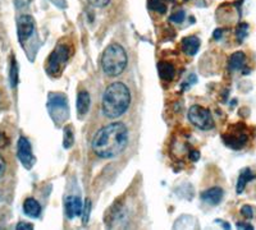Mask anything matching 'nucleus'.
<instances>
[{"mask_svg": "<svg viewBox=\"0 0 256 230\" xmlns=\"http://www.w3.org/2000/svg\"><path fill=\"white\" fill-rule=\"evenodd\" d=\"M128 63L126 50L120 44H112L104 50L102 56V68L109 77H116L122 74Z\"/></svg>", "mask_w": 256, "mask_h": 230, "instance_id": "3", "label": "nucleus"}, {"mask_svg": "<svg viewBox=\"0 0 256 230\" xmlns=\"http://www.w3.org/2000/svg\"><path fill=\"white\" fill-rule=\"evenodd\" d=\"M88 1L95 8H104L110 3V0H88Z\"/></svg>", "mask_w": 256, "mask_h": 230, "instance_id": "23", "label": "nucleus"}, {"mask_svg": "<svg viewBox=\"0 0 256 230\" xmlns=\"http://www.w3.org/2000/svg\"><path fill=\"white\" fill-rule=\"evenodd\" d=\"M48 109L52 119L60 124L64 120L68 119L70 115V108H68L67 97L63 93H50L49 100H48Z\"/></svg>", "mask_w": 256, "mask_h": 230, "instance_id": "4", "label": "nucleus"}, {"mask_svg": "<svg viewBox=\"0 0 256 230\" xmlns=\"http://www.w3.org/2000/svg\"><path fill=\"white\" fill-rule=\"evenodd\" d=\"M236 35H237V40H238L240 42H242V41L246 38V36L248 35V24L240 23L238 26H237Z\"/></svg>", "mask_w": 256, "mask_h": 230, "instance_id": "19", "label": "nucleus"}, {"mask_svg": "<svg viewBox=\"0 0 256 230\" xmlns=\"http://www.w3.org/2000/svg\"><path fill=\"white\" fill-rule=\"evenodd\" d=\"M17 228L18 230H22V229H34V225L32 224H28V223H20V224L17 225Z\"/></svg>", "mask_w": 256, "mask_h": 230, "instance_id": "27", "label": "nucleus"}, {"mask_svg": "<svg viewBox=\"0 0 256 230\" xmlns=\"http://www.w3.org/2000/svg\"><path fill=\"white\" fill-rule=\"evenodd\" d=\"M237 228H238V229H254L252 225H248L246 224V223H237Z\"/></svg>", "mask_w": 256, "mask_h": 230, "instance_id": "28", "label": "nucleus"}, {"mask_svg": "<svg viewBox=\"0 0 256 230\" xmlns=\"http://www.w3.org/2000/svg\"><path fill=\"white\" fill-rule=\"evenodd\" d=\"M82 209H84V202L77 196H68L64 200V210H66V215L68 219L81 216Z\"/></svg>", "mask_w": 256, "mask_h": 230, "instance_id": "9", "label": "nucleus"}, {"mask_svg": "<svg viewBox=\"0 0 256 230\" xmlns=\"http://www.w3.org/2000/svg\"><path fill=\"white\" fill-rule=\"evenodd\" d=\"M35 31V20L31 15H20L18 19V37L20 42L28 40Z\"/></svg>", "mask_w": 256, "mask_h": 230, "instance_id": "8", "label": "nucleus"}, {"mask_svg": "<svg viewBox=\"0 0 256 230\" xmlns=\"http://www.w3.org/2000/svg\"><path fill=\"white\" fill-rule=\"evenodd\" d=\"M74 142V137H73V132L72 127L68 125L64 128V138H63V147L64 149H70V146Z\"/></svg>", "mask_w": 256, "mask_h": 230, "instance_id": "18", "label": "nucleus"}, {"mask_svg": "<svg viewBox=\"0 0 256 230\" xmlns=\"http://www.w3.org/2000/svg\"><path fill=\"white\" fill-rule=\"evenodd\" d=\"M200 49V38L196 36H188L182 40V50L187 55H195Z\"/></svg>", "mask_w": 256, "mask_h": 230, "instance_id": "11", "label": "nucleus"}, {"mask_svg": "<svg viewBox=\"0 0 256 230\" xmlns=\"http://www.w3.org/2000/svg\"><path fill=\"white\" fill-rule=\"evenodd\" d=\"M4 173H6V160H4L3 156L0 155V179L3 178Z\"/></svg>", "mask_w": 256, "mask_h": 230, "instance_id": "26", "label": "nucleus"}, {"mask_svg": "<svg viewBox=\"0 0 256 230\" xmlns=\"http://www.w3.org/2000/svg\"><path fill=\"white\" fill-rule=\"evenodd\" d=\"M90 211H91V201L90 200H86L84 205V209H82V222H84V224H88V216H90Z\"/></svg>", "mask_w": 256, "mask_h": 230, "instance_id": "21", "label": "nucleus"}, {"mask_svg": "<svg viewBox=\"0 0 256 230\" xmlns=\"http://www.w3.org/2000/svg\"><path fill=\"white\" fill-rule=\"evenodd\" d=\"M241 214L244 216L246 219H252L254 218V210L252 207L248 206V205H246V206H244L241 209Z\"/></svg>", "mask_w": 256, "mask_h": 230, "instance_id": "24", "label": "nucleus"}, {"mask_svg": "<svg viewBox=\"0 0 256 230\" xmlns=\"http://www.w3.org/2000/svg\"><path fill=\"white\" fill-rule=\"evenodd\" d=\"M128 145V129L123 123H110L96 132L91 149L100 159L120 156Z\"/></svg>", "mask_w": 256, "mask_h": 230, "instance_id": "1", "label": "nucleus"}, {"mask_svg": "<svg viewBox=\"0 0 256 230\" xmlns=\"http://www.w3.org/2000/svg\"><path fill=\"white\" fill-rule=\"evenodd\" d=\"M222 37V29H216L214 32V38H220Z\"/></svg>", "mask_w": 256, "mask_h": 230, "instance_id": "31", "label": "nucleus"}, {"mask_svg": "<svg viewBox=\"0 0 256 230\" xmlns=\"http://www.w3.org/2000/svg\"><path fill=\"white\" fill-rule=\"evenodd\" d=\"M18 83V67L16 60L12 61V67H10V85L12 87H16Z\"/></svg>", "mask_w": 256, "mask_h": 230, "instance_id": "20", "label": "nucleus"}, {"mask_svg": "<svg viewBox=\"0 0 256 230\" xmlns=\"http://www.w3.org/2000/svg\"><path fill=\"white\" fill-rule=\"evenodd\" d=\"M131 105V92L122 82L109 85L102 95V109L105 117L116 119L122 117Z\"/></svg>", "mask_w": 256, "mask_h": 230, "instance_id": "2", "label": "nucleus"}, {"mask_svg": "<svg viewBox=\"0 0 256 230\" xmlns=\"http://www.w3.org/2000/svg\"><path fill=\"white\" fill-rule=\"evenodd\" d=\"M196 81H198V78H196L195 74H191V76H190V78H188V82H186V83H184V85L182 86V90L186 91V88H187V90H188V88L191 87V86L194 85V83H196Z\"/></svg>", "mask_w": 256, "mask_h": 230, "instance_id": "25", "label": "nucleus"}, {"mask_svg": "<svg viewBox=\"0 0 256 230\" xmlns=\"http://www.w3.org/2000/svg\"><path fill=\"white\" fill-rule=\"evenodd\" d=\"M158 70H159V76L162 77L166 81H172L174 78L176 70L170 63H166V61H160L158 64Z\"/></svg>", "mask_w": 256, "mask_h": 230, "instance_id": "14", "label": "nucleus"}, {"mask_svg": "<svg viewBox=\"0 0 256 230\" xmlns=\"http://www.w3.org/2000/svg\"><path fill=\"white\" fill-rule=\"evenodd\" d=\"M254 178H255V175H254V173L251 172V169L246 168V169L242 170L241 174H240V177H238V181H237L236 191L238 195H241V193L244 192L246 184H248L250 181H252Z\"/></svg>", "mask_w": 256, "mask_h": 230, "instance_id": "16", "label": "nucleus"}, {"mask_svg": "<svg viewBox=\"0 0 256 230\" xmlns=\"http://www.w3.org/2000/svg\"><path fill=\"white\" fill-rule=\"evenodd\" d=\"M24 213L26 214L28 218L36 219L40 216L41 214V206L35 198H27L24 204Z\"/></svg>", "mask_w": 256, "mask_h": 230, "instance_id": "13", "label": "nucleus"}, {"mask_svg": "<svg viewBox=\"0 0 256 230\" xmlns=\"http://www.w3.org/2000/svg\"><path fill=\"white\" fill-rule=\"evenodd\" d=\"M244 63H246V55L242 51H237L230 55L228 67L230 70H240L244 67Z\"/></svg>", "mask_w": 256, "mask_h": 230, "instance_id": "15", "label": "nucleus"}, {"mask_svg": "<svg viewBox=\"0 0 256 230\" xmlns=\"http://www.w3.org/2000/svg\"><path fill=\"white\" fill-rule=\"evenodd\" d=\"M184 18H186V13H184V10H177V12H174L170 15L169 19L172 20V22H174V23H182L184 20Z\"/></svg>", "mask_w": 256, "mask_h": 230, "instance_id": "22", "label": "nucleus"}, {"mask_svg": "<svg viewBox=\"0 0 256 230\" xmlns=\"http://www.w3.org/2000/svg\"><path fill=\"white\" fill-rule=\"evenodd\" d=\"M6 145V137H4V134L0 132V147H3Z\"/></svg>", "mask_w": 256, "mask_h": 230, "instance_id": "30", "label": "nucleus"}, {"mask_svg": "<svg viewBox=\"0 0 256 230\" xmlns=\"http://www.w3.org/2000/svg\"><path fill=\"white\" fill-rule=\"evenodd\" d=\"M91 105V97L88 91H81L77 96V111L80 117L86 115Z\"/></svg>", "mask_w": 256, "mask_h": 230, "instance_id": "12", "label": "nucleus"}, {"mask_svg": "<svg viewBox=\"0 0 256 230\" xmlns=\"http://www.w3.org/2000/svg\"><path fill=\"white\" fill-rule=\"evenodd\" d=\"M190 156H191V160L198 161V158H200V154H198V151H192V152H191V155H190Z\"/></svg>", "mask_w": 256, "mask_h": 230, "instance_id": "29", "label": "nucleus"}, {"mask_svg": "<svg viewBox=\"0 0 256 230\" xmlns=\"http://www.w3.org/2000/svg\"><path fill=\"white\" fill-rule=\"evenodd\" d=\"M224 192L220 187H212L209 188L208 191H205L202 195H201V200L205 202V204H209L212 206H216V205L220 204V201L223 200Z\"/></svg>", "mask_w": 256, "mask_h": 230, "instance_id": "10", "label": "nucleus"}, {"mask_svg": "<svg viewBox=\"0 0 256 230\" xmlns=\"http://www.w3.org/2000/svg\"><path fill=\"white\" fill-rule=\"evenodd\" d=\"M148 9H152L154 12L164 14L166 12V0H148Z\"/></svg>", "mask_w": 256, "mask_h": 230, "instance_id": "17", "label": "nucleus"}, {"mask_svg": "<svg viewBox=\"0 0 256 230\" xmlns=\"http://www.w3.org/2000/svg\"><path fill=\"white\" fill-rule=\"evenodd\" d=\"M68 59H70V47L64 44L58 45L48 59L46 70L49 76H59Z\"/></svg>", "mask_w": 256, "mask_h": 230, "instance_id": "5", "label": "nucleus"}, {"mask_svg": "<svg viewBox=\"0 0 256 230\" xmlns=\"http://www.w3.org/2000/svg\"><path fill=\"white\" fill-rule=\"evenodd\" d=\"M17 155L20 161L26 169H31L34 164H35V158L32 154L31 143L28 142L26 137H20L17 145Z\"/></svg>", "mask_w": 256, "mask_h": 230, "instance_id": "7", "label": "nucleus"}, {"mask_svg": "<svg viewBox=\"0 0 256 230\" xmlns=\"http://www.w3.org/2000/svg\"><path fill=\"white\" fill-rule=\"evenodd\" d=\"M188 119L192 124L202 131H209L214 127L212 113L200 105H194L188 110Z\"/></svg>", "mask_w": 256, "mask_h": 230, "instance_id": "6", "label": "nucleus"}]
</instances>
